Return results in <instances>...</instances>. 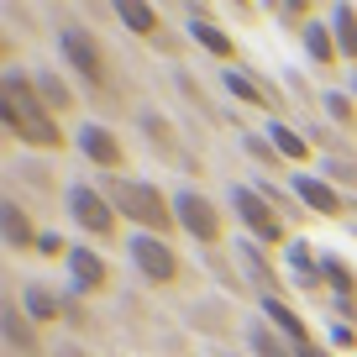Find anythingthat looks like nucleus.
Returning a JSON list of instances; mask_svg holds the SVG:
<instances>
[{
    "label": "nucleus",
    "mask_w": 357,
    "mask_h": 357,
    "mask_svg": "<svg viewBox=\"0 0 357 357\" xmlns=\"http://www.w3.org/2000/svg\"><path fill=\"white\" fill-rule=\"evenodd\" d=\"M0 121L26 147H43V153H58V147H63V126H58V116L43 105L37 79L22 74V68H11L6 84H0Z\"/></svg>",
    "instance_id": "nucleus-1"
},
{
    "label": "nucleus",
    "mask_w": 357,
    "mask_h": 357,
    "mask_svg": "<svg viewBox=\"0 0 357 357\" xmlns=\"http://www.w3.org/2000/svg\"><path fill=\"white\" fill-rule=\"evenodd\" d=\"M68 215H74V226L84 236H95V242H121V215H116L111 195L100 190V184H74L68 190Z\"/></svg>",
    "instance_id": "nucleus-3"
},
{
    "label": "nucleus",
    "mask_w": 357,
    "mask_h": 357,
    "mask_svg": "<svg viewBox=\"0 0 357 357\" xmlns=\"http://www.w3.org/2000/svg\"><path fill=\"white\" fill-rule=\"evenodd\" d=\"M105 195H111L116 215L132 221L137 231H147V236H168L178 226V211H174V200H168V190H158L147 178H111Z\"/></svg>",
    "instance_id": "nucleus-2"
},
{
    "label": "nucleus",
    "mask_w": 357,
    "mask_h": 357,
    "mask_svg": "<svg viewBox=\"0 0 357 357\" xmlns=\"http://www.w3.org/2000/svg\"><path fill=\"white\" fill-rule=\"evenodd\" d=\"M247 158H257L263 168H279L284 158H279V147L268 142V137H247Z\"/></svg>",
    "instance_id": "nucleus-28"
},
{
    "label": "nucleus",
    "mask_w": 357,
    "mask_h": 357,
    "mask_svg": "<svg viewBox=\"0 0 357 357\" xmlns=\"http://www.w3.org/2000/svg\"><path fill=\"white\" fill-rule=\"evenodd\" d=\"M326 22H331V32H336L342 58H347V63H357V6H336Z\"/></svg>",
    "instance_id": "nucleus-25"
},
{
    "label": "nucleus",
    "mask_w": 357,
    "mask_h": 357,
    "mask_svg": "<svg viewBox=\"0 0 357 357\" xmlns=\"http://www.w3.org/2000/svg\"><path fill=\"white\" fill-rule=\"evenodd\" d=\"M142 132H147V142L158 147L163 158H184V142H178V132L163 121V116H153V111H142Z\"/></svg>",
    "instance_id": "nucleus-26"
},
{
    "label": "nucleus",
    "mask_w": 357,
    "mask_h": 357,
    "mask_svg": "<svg viewBox=\"0 0 357 357\" xmlns=\"http://www.w3.org/2000/svg\"><path fill=\"white\" fill-rule=\"evenodd\" d=\"M221 357H231V352H221Z\"/></svg>",
    "instance_id": "nucleus-34"
},
{
    "label": "nucleus",
    "mask_w": 357,
    "mask_h": 357,
    "mask_svg": "<svg viewBox=\"0 0 357 357\" xmlns=\"http://www.w3.org/2000/svg\"><path fill=\"white\" fill-rule=\"evenodd\" d=\"M321 279L331 284V289L342 294V305L352 310V300H357V268L347 263V257H336V252H321Z\"/></svg>",
    "instance_id": "nucleus-17"
},
{
    "label": "nucleus",
    "mask_w": 357,
    "mask_h": 357,
    "mask_svg": "<svg viewBox=\"0 0 357 357\" xmlns=\"http://www.w3.org/2000/svg\"><path fill=\"white\" fill-rule=\"evenodd\" d=\"M116 22H121L132 37H158L163 16H158L153 6H142V0H121V6H116Z\"/></svg>",
    "instance_id": "nucleus-21"
},
{
    "label": "nucleus",
    "mask_w": 357,
    "mask_h": 357,
    "mask_svg": "<svg viewBox=\"0 0 357 357\" xmlns=\"http://www.w3.org/2000/svg\"><path fill=\"white\" fill-rule=\"evenodd\" d=\"M273 16H279V22H305L310 26V0H284V6H273Z\"/></svg>",
    "instance_id": "nucleus-29"
},
{
    "label": "nucleus",
    "mask_w": 357,
    "mask_h": 357,
    "mask_svg": "<svg viewBox=\"0 0 357 357\" xmlns=\"http://www.w3.org/2000/svg\"><path fill=\"white\" fill-rule=\"evenodd\" d=\"M300 357H336V352H331V347H315V342H310V347H300Z\"/></svg>",
    "instance_id": "nucleus-32"
},
{
    "label": "nucleus",
    "mask_w": 357,
    "mask_h": 357,
    "mask_svg": "<svg viewBox=\"0 0 357 357\" xmlns=\"http://www.w3.org/2000/svg\"><path fill=\"white\" fill-rule=\"evenodd\" d=\"M247 347H252V357H300V352H294V347L284 342L279 331H273V326L263 321V315L247 326Z\"/></svg>",
    "instance_id": "nucleus-22"
},
{
    "label": "nucleus",
    "mask_w": 357,
    "mask_h": 357,
    "mask_svg": "<svg viewBox=\"0 0 357 357\" xmlns=\"http://www.w3.org/2000/svg\"><path fill=\"white\" fill-rule=\"evenodd\" d=\"M300 37H305V53H310L321 68H336L342 47H336V32H331V22H310V26H300Z\"/></svg>",
    "instance_id": "nucleus-18"
},
{
    "label": "nucleus",
    "mask_w": 357,
    "mask_h": 357,
    "mask_svg": "<svg viewBox=\"0 0 357 357\" xmlns=\"http://www.w3.org/2000/svg\"><path fill=\"white\" fill-rule=\"evenodd\" d=\"M0 236H6V247H11V252H32L43 231L26 221V211H22L16 200H0Z\"/></svg>",
    "instance_id": "nucleus-15"
},
{
    "label": "nucleus",
    "mask_w": 357,
    "mask_h": 357,
    "mask_svg": "<svg viewBox=\"0 0 357 357\" xmlns=\"http://www.w3.org/2000/svg\"><path fill=\"white\" fill-rule=\"evenodd\" d=\"M268 142L279 147V158H284V163H294V168L315 158V153H310V137H305V132H294V126H284V121H273V126H268Z\"/></svg>",
    "instance_id": "nucleus-19"
},
{
    "label": "nucleus",
    "mask_w": 357,
    "mask_h": 357,
    "mask_svg": "<svg viewBox=\"0 0 357 357\" xmlns=\"http://www.w3.org/2000/svg\"><path fill=\"white\" fill-rule=\"evenodd\" d=\"M79 153L89 158L95 168H105V174H116V168L126 163V147L116 142V132H105V126H79Z\"/></svg>",
    "instance_id": "nucleus-10"
},
{
    "label": "nucleus",
    "mask_w": 357,
    "mask_h": 357,
    "mask_svg": "<svg viewBox=\"0 0 357 357\" xmlns=\"http://www.w3.org/2000/svg\"><path fill=\"white\" fill-rule=\"evenodd\" d=\"M68 279H74V294H100L111 284V268L95 247H74L68 252Z\"/></svg>",
    "instance_id": "nucleus-11"
},
{
    "label": "nucleus",
    "mask_w": 357,
    "mask_h": 357,
    "mask_svg": "<svg viewBox=\"0 0 357 357\" xmlns=\"http://www.w3.org/2000/svg\"><path fill=\"white\" fill-rule=\"evenodd\" d=\"M221 79H226V89H231V95H236L242 105H252V111H273V95H268V89L257 84V79H247L242 68H226Z\"/></svg>",
    "instance_id": "nucleus-23"
},
{
    "label": "nucleus",
    "mask_w": 357,
    "mask_h": 357,
    "mask_svg": "<svg viewBox=\"0 0 357 357\" xmlns=\"http://www.w3.org/2000/svg\"><path fill=\"white\" fill-rule=\"evenodd\" d=\"M0 331H6V347H11L16 357H43V326L22 310V300H16V294L0 305Z\"/></svg>",
    "instance_id": "nucleus-8"
},
{
    "label": "nucleus",
    "mask_w": 357,
    "mask_h": 357,
    "mask_svg": "<svg viewBox=\"0 0 357 357\" xmlns=\"http://www.w3.org/2000/svg\"><path fill=\"white\" fill-rule=\"evenodd\" d=\"M63 357H79V352H63Z\"/></svg>",
    "instance_id": "nucleus-33"
},
{
    "label": "nucleus",
    "mask_w": 357,
    "mask_h": 357,
    "mask_svg": "<svg viewBox=\"0 0 357 357\" xmlns=\"http://www.w3.org/2000/svg\"><path fill=\"white\" fill-rule=\"evenodd\" d=\"M16 300H22V310L32 315L37 326H53V321H63V310H68V300H63V294H53L47 284H26V289L16 294Z\"/></svg>",
    "instance_id": "nucleus-16"
},
{
    "label": "nucleus",
    "mask_w": 357,
    "mask_h": 357,
    "mask_svg": "<svg viewBox=\"0 0 357 357\" xmlns=\"http://www.w3.org/2000/svg\"><path fill=\"white\" fill-rule=\"evenodd\" d=\"M32 79H37V95H43V105H47L53 116H68V111H74V89H68L53 68H43V74H32Z\"/></svg>",
    "instance_id": "nucleus-24"
},
{
    "label": "nucleus",
    "mask_w": 357,
    "mask_h": 357,
    "mask_svg": "<svg viewBox=\"0 0 357 357\" xmlns=\"http://www.w3.org/2000/svg\"><path fill=\"white\" fill-rule=\"evenodd\" d=\"M37 252H43V257H68L74 247H63V236H58V231H43V236H37Z\"/></svg>",
    "instance_id": "nucleus-30"
},
{
    "label": "nucleus",
    "mask_w": 357,
    "mask_h": 357,
    "mask_svg": "<svg viewBox=\"0 0 357 357\" xmlns=\"http://www.w3.org/2000/svg\"><path fill=\"white\" fill-rule=\"evenodd\" d=\"M263 321L273 326V331L284 336V342L300 352V347H310V326H305V315L294 310V305H284V300H263Z\"/></svg>",
    "instance_id": "nucleus-14"
},
{
    "label": "nucleus",
    "mask_w": 357,
    "mask_h": 357,
    "mask_svg": "<svg viewBox=\"0 0 357 357\" xmlns=\"http://www.w3.org/2000/svg\"><path fill=\"white\" fill-rule=\"evenodd\" d=\"M58 47H63V63L74 68L84 84H95V89L111 84V58H105L100 37L89 32V26H63V32H58Z\"/></svg>",
    "instance_id": "nucleus-4"
},
{
    "label": "nucleus",
    "mask_w": 357,
    "mask_h": 357,
    "mask_svg": "<svg viewBox=\"0 0 357 357\" xmlns=\"http://www.w3.org/2000/svg\"><path fill=\"white\" fill-rule=\"evenodd\" d=\"M190 37H195V43H200L211 58H221V63H236V43L226 37V26L215 22L211 11H200V6L190 11Z\"/></svg>",
    "instance_id": "nucleus-13"
},
{
    "label": "nucleus",
    "mask_w": 357,
    "mask_h": 357,
    "mask_svg": "<svg viewBox=\"0 0 357 357\" xmlns=\"http://www.w3.org/2000/svg\"><path fill=\"white\" fill-rule=\"evenodd\" d=\"M174 211H178V226H184L195 242H205V247L226 242V215L205 190H174Z\"/></svg>",
    "instance_id": "nucleus-6"
},
{
    "label": "nucleus",
    "mask_w": 357,
    "mask_h": 357,
    "mask_svg": "<svg viewBox=\"0 0 357 357\" xmlns=\"http://www.w3.org/2000/svg\"><path fill=\"white\" fill-rule=\"evenodd\" d=\"M236 263H242V273L257 284V289H263V300H284V294H279V289H284V279L273 273V263H268V247L242 242V247H236Z\"/></svg>",
    "instance_id": "nucleus-12"
},
{
    "label": "nucleus",
    "mask_w": 357,
    "mask_h": 357,
    "mask_svg": "<svg viewBox=\"0 0 357 357\" xmlns=\"http://www.w3.org/2000/svg\"><path fill=\"white\" fill-rule=\"evenodd\" d=\"M231 211H236V221L252 231L257 247H284V215L263 200L257 184H236V190H231Z\"/></svg>",
    "instance_id": "nucleus-5"
},
{
    "label": "nucleus",
    "mask_w": 357,
    "mask_h": 357,
    "mask_svg": "<svg viewBox=\"0 0 357 357\" xmlns=\"http://www.w3.org/2000/svg\"><path fill=\"white\" fill-rule=\"evenodd\" d=\"M352 347H357L352 326H331V352H352Z\"/></svg>",
    "instance_id": "nucleus-31"
},
{
    "label": "nucleus",
    "mask_w": 357,
    "mask_h": 357,
    "mask_svg": "<svg viewBox=\"0 0 357 357\" xmlns=\"http://www.w3.org/2000/svg\"><path fill=\"white\" fill-rule=\"evenodd\" d=\"M326 116L342 121L347 132H357V100H352V95H326Z\"/></svg>",
    "instance_id": "nucleus-27"
},
{
    "label": "nucleus",
    "mask_w": 357,
    "mask_h": 357,
    "mask_svg": "<svg viewBox=\"0 0 357 357\" xmlns=\"http://www.w3.org/2000/svg\"><path fill=\"white\" fill-rule=\"evenodd\" d=\"M126 252H132L137 273H142L147 284H158V289H168V284H178V279H184V263H178V252L163 242V236L137 231V236H126Z\"/></svg>",
    "instance_id": "nucleus-7"
},
{
    "label": "nucleus",
    "mask_w": 357,
    "mask_h": 357,
    "mask_svg": "<svg viewBox=\"0 0 357 357\" xmlns=\"http://www.w3.org/2000/svg\"><path fill=\"white\" fill-rule=\"evenodd\" d=\"M289 273L300 279V289H321V252H310V242L305 236H294L289 242Z\"/></svg>",
    "instance_id": "nucleus-20"
},
{
    "label": "nucleus",
    "mask_w": 357,
    "mask_h": 357,
    "mask_svg": "<svg viewBox=\"0 0 357 357\" xmlns=\"http://www.w3.org/2000/svg\"><path fill=\"white\" fill-rule=\"evenodd\" d=\"M289 195L305 205L310 215H326V221H342L347 215V200H342V190H336L331 178H315V174H294V184H289Z\"/></svg>",
    "instance_id": "nucleus-9"
}]
</instances>
